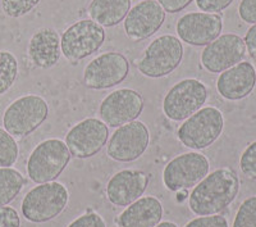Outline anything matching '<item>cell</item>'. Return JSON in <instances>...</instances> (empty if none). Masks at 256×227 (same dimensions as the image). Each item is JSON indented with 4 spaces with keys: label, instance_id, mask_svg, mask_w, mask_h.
<instances>
[{
    "label": "cell",
    "instance_id": "6da1fadb",
    "mask_svg": "<svg viewBox=\"0 0 256 227\" xmlns=\"http://www.w3.org/2000/svg\"><path fill=\"white\" fill-rule=\"evenodd\" d=\"M240 190L236 172L219 168L205 176L188 195L190 209L198 215H212L230 205Z\"/></svg>",
    "mask_w": 256,
    "mask_h": 227
},
{
    "label": "cell",
    "instance_id": "7a4b0ae2",
    "mask_svg": "<svg viewBox=\"0 0 256 227\" xmlns=\"http://www.w3.org/2000/svg\"><path fill=\"white\" fill-rule=\"evenodd\" d=\"M70 194L63 183H40L26 194L22 200V214L24 218L34 223H44L56 218L66 209Z\"/></svg>",
    "mask_w": 256,
    "mask_h": 227
},
{
    "label": "cell",
    "instance_id": "3957f363",
    "mask_svg": "<svg viewBox=\"0 0 256 227\" xmlns=\"http://www.w3.org/2000/svg\"><path fill=\"white\" fill-rule=\"evenodd\" d=\"M70 151L64 141L45 140L31 153L27 162L28 177L36 183L52 182L60 176L70 160Z\"/></svg>",
    "mask_w": 256,
    "mask_h": 227
},
{
    "label": "cell",
    "instance_id": "277c9868",
    "mask_svg": "<svg viewBox=\"0 0 256 227\" xmlns=\"http://www.w3.org/2000/svg\"><path fill=\"white\" fill-rule=\"evenodd\" d=\"M223 127V114L218 108H201L180 125L178 139L187 148L201 150L216 143Z\"/></svg>",
    "mask_w": 256,
    "mask_h": 227
},
{
    "label": "cell",
    "instance_id": "5b68a950",
    "mask_svg": "<svg viewBox=\"0 0 256 227\" xmlns=\"http://www.w3.org/2000/svg\"><path fill=\"white\" fill-rule=\"evenodd\" d=\"M48 114L49 107L44 98L38 95L20 96L4 112V130L12 136H28L45 122Z\"/></svg>",
    "mask_w": 256,
    "mask_h": 227
},
{
    "label": "cell",
    "instance_id": "8992f818",
    "mask_svg": "<svg viewBox=\"0 0 256 227\" xmlns=\"http://www.w3.org/2000/svg\"><path fill=\"white\" fill-rule=\"evenodd\" d=\"M184 59V45L173 35H163L150 43L137 68L144 76L159 79L176 70Z\"/></svg>",
    "mask_w": 256,
    "mask_h": 227
},
{
    "label": "cell",
    "instance_id": "52a82bcc",
    "mask_svg": "<svg viewBox=\"0 0 256 227\" xmlns=\"http://www.w3.org/2000/svg\"><path fill=\"white\" fill-rule=\"evenodd\" d=\"M104 40V27L92 20H81L63 32L60 38L62 54L70 62L82 61L98 52Z\"/></svg>",
    "mask_w": 256,
    "mask_h": 227
},
{
    "label": "cell",
    "instance_id": "ba28073f",
    "mask_svg": "<svg viewBox=\"0 0 256 227\" xmlns=\"http://www.w3.org/2000/svg\"><path fill=\"white\" fill-rule=\"evenodd\" d=\"M208 98L206 86L195 79L177 82L166 93L163 100V111L172 121H184L201 109Z\"/></svg>",
    "mask_w": 256,
    "mask_h": 227
},
{
    "label": "cell",
    "instance_id": "9c48e42d",
    "mask_svg": "<svg viewBox=\"0 0 256 227\" xmlns=\"http://www.w3.org/2000/svg\"><path fill=\"white\" fill-rule=\"evenodd\" d=\"M209 160L200 153H184L172 159L163 172V182L170 191L196 186L209 173Z\"/></svg>",
    "mask_w": 256,
    "mask_h": 227
},
{
    "label": "cell",
    "instance_id": "30bf717a",
    "mask_svg": "<svg viewBox=\"0 0 256 227\" xmlns=\"http://www.w3.org/2000/svg\"><path fill=\"white\" fill-rule=\"evenodd\" d=\"M150 143V134L145 123L141 121H132L120 126L109 139V157L116 162H134L145 153Z\"/></svg>",
    "mask_w": 256,
    "mask_h": 227
},
{
    "label": "cell",
    "instance_id": "8fae6325",
    "mask_svg": "<svg viewBox=\"0 0 256 227\" xmlns=\"http://www.w3.org/2000/svg\"><path fill=\"white\" fill-rule=\"evenodd\" d=\"M128 72L130 63L123 54L116 52L104 53L86 66L84 81L88 88L104 90L124 81Z\"/></svg>",
    "mask_w": 256,
    "mask_h": 227
},
{
    "label": "cell",
    "instance_id": "7c38bea8",
    "mask_svg": "<svg viewBox=\"0 0 256 227\" xmlns=\"http://www.w3.org/2000/svg\"><path fill=\"white\" fill-rule=\"evenodd\" d=\"M109 137L108 126L98 118H88L70 128L66 135V145L76 158H90L104 148Z\"/></svg>",
    "mask_w": 256,
    "mask_h": 227
},
{
    "label": "cell",
    "instance_id": "4fadbf2b",
    "mask_svg": "<svg viewBox=\"0 0 256 227\" xmlns=\"http://www.w3.org/2000/svg\"><path fill=\"white\" fill-rule=\"evenodd\" d=\"M144 109V99L140 93L131 89H120L109 94L102 102L99 114L102 122L109 127L120 126L136 121Z\"/></svg>",
    "mask_w": 256,
    "mask_h": 227
},
{
    "label": "cell",
    "instance_id": "5bb4252c",
    "mask_svg": "<svg viewBox=\"0 0 256 227\" xmlns=\"http://www.w3.org/2000/svg\"><path fill=\"white\" fill-rule=\"evenodd\" d=\"M246 54L244 39L234 34L218 36L201 53V63L206 71L220 73L242 62Z\"/></svg>",
    "mask_w": 256,
    "mask_h": 227
},
{
    "label": "cell",
    "instance_id": "9a60e30c",
    "mask_svg": "<svg viewBox=\"0 0 256 227\" xmlns=\"http://www.w3.org/2000/svg\"><path fill=\"white\" fill-rule=\"evenodd\" d=\"M176 30L184 43L194 47H202L220 36L223 21L216 13L194 12L182 16L178 20Z\"/></svg>",
    "mask_w": 256,
    "mask_h": 227
},
{
    "label": "cell",
    "instance_id": "2e32d148",
    "mask_svg": "<svg viewBox=\"0 0 256 227\" xmlns=\"http://www.w3.org/2000/svg\"><path fill=\"white\" fill-rule=\"evenodd\" d=\"M164 20L166 11L156 0H144L130 9L123 26L128 39L142 41L158 32Z\"/></svg>",
    "mask_w": 256,
    "mask_h": 227
},
{
    "label": "cell",
    "instance_id": "e0dca14e",
    "mask_svg": "<svg viewBox=\"0 0 256 227\" xmlns=\"http://www.w3.org/2000/svg\"><path fill=\"white\" fill-rule=\"evenodd\" d=\"M148 176L136 169H123L116 172L106 185V196L109 201L118 207H127L145 192Z\"/></svg>",
    "mask_w": 256,
    "mask_h": 227
},
{
    "label": "cell",
    "instance_id": "ac0fdd59",
    "mask_svg": "<svg viewBox=\"0 0 256 227\" xmlns=\"http://www.w3.org/2000/svg\"><path fill=\"white\" fill-rule=\"evenodd\" d=\"M256 85V71L248 62L238 64L224 71L216 81L218 93L227 100H241L250 95Z\"/></svg>",
    "mask_w": 256,
    "mask_h": 227
},
{
    "label": "cell",
    "instance_id": "d6986e66",
    "mask_svg": "<svg viewBox=\"0 0 256 227\" xmlns=\"http://www.w3.org/2000/svg\"><path fill=\"white\" fill-rule=\"evenodd\" d=\"M163 218V205L155 196L137 199L116 219L118 227H155Z\"/></svg>",
    "mask_w": 256,
    "mask_h": 227
},
{
    "label": "cell",
    "instance_id": "ffe728a7",
    "mask_svg": "<svg viewBox=\"0 0 256 227\" xmlns=\"http://www.w3.org/2000/svg\"><path fill=\"white\" fill-rule=\"evenodd\" d=\"M27 53L31 62L40 68H52L60 58V36L56 30L45 27L32 35Z\"/></svg>",
    "mask_w": 256,
    "mask_h": 227
},
{
    "label": "cell",
    "instance_id": "44dd1931",
    "mask_svg": "<svg viewBox=\"0 0 256 227\" xmlns=\"http://www.w3.org/2000/svg\"><path fill=\"white\" fill-rule=\"evenodd\" d=\"M131 8V0H92L88 16L100 26L113 27L122 22Z\"/></svg>",
    "mask_w": 256,
    "mask_h": 227
},
{
    "label": "cell",
    "instance_id": "7402d4cb",
    "mask_svg": "<svg viewBox=\"0 0 256 227\" xmlns=\"http://www.w3.org/2000/svg\"><path fill=\"white\" fill-rule=\"evenodd\" d=\"M24 183L26 180L20 171L12 167H0V207L14 200Z\"/></svg>",
    "mask_w": 256,
    "mask_h": 227
},
{
    "label": "cell",
    "instance_id": "603a6c76",
    "mask_svg": "<svg viewBox=\"0 0 256 227\" xmlns=\"http://www.w3.org/2000/svg\"><path fill=\"white\" fill-rule=\"evenodd\" d=\"M17 76V58L8 50H0V95L12 88Z\"/></svg>",
    "mask_w": 256,
    "mask_h": 227
},
{
    "label": "cell",
    "instance_id": "cb8c5ba5",
    "mask_svg": "<svg viewBox=\"0 0 256 227\" xmlns=\"http://www.w3.org/2000/svg\"><path fill=\"white\" fill-rule=\"evenodd\" d=\"M20 149L14 137L0 127V167H10L17 162Z\"/></svg>",
    "mask_w": 256,
    "mask_h": 227
},
{
    "label": "cell",
    "instance_id": "d4e9b609",
    "mask_svg": "<svg viewBox=\"0 0 256 227\" xmlns=\"http://www.w3.org/2000/svg\"><path fill=\"white\" fill-rule=\"evenodd\" d=\"M232 227H256V196L248 198L241 204Z\"/></svg>",
    "mask_w": 256,
    "mask_h": 227
},
{
    "label": "cell",
    "instance_id": "484cf974",
    "mask_svg": "<svg viewBox=\"0 0 256 227\" xmlns=\"http://www.w3.org/2000/svg\"><path fill=\"white\" fill-rule=\"evenodd\" d=\"M40 0H2V9L8 17L20 18L35 8Z\"/></svg>",
    "mask_w": 256,
    "mask_h": 227
},
{
    "label": "cell",
    "instance_id": "4316f807",
    "mask_svg": "<svg viewBox=\"0 0 256 227\" xmlns=\"http://www.w3.org/2000/svg\"><path fill=\"white\" fill-rule=\"evenodd\" d=\"M242 173L250 180H256V141L244 149L240 159Z\"/></svg>",
    "mask_w": 256,
    "mask_h": 227
},
{
    "label": "cell",
    "instance_id": "83f0119b",
    "mask_svg": "<svg viewBox=\"0 0 256 227\" xmlns=\"http://www.w3.org/2000/svg\"><path fill=\"white\" fill-rule=\"evenodd\" d=\"M184 227H228V222L223 215L219 214L201 215L190 221Z\"/></svg>",
    "mask_w": 256,
    "mask_h": 227
},
{
    "label": "cell",
    "instance_id": "f1b7e54d",
    "mask_svg": "<svg viewBox=\"0 0 256 227\" xmlns=\"http://www.w3.org/2000/svg\"><path fill=\"white\" fill-rule=\"evenodd\" d=\"M233 0H196V6L201 12L218 13L232 4Z\"/></svg>",
    "mask_w": 256,
    "mask_h": 227
},
{
    "label": "cell",
    "instance_id": "f546056e",
    "mask_svg": "<svg viewBox=\"0 0 256 227\" xmlns=\"http://www.w3.org/2000/svg\"><path fill=\"white\" fill-rule=\"evenodd\" d=\"M68 227H106L102 215L98 213L88 212L72 222Z\"/></svg>",
    "mask_w": 256,
    "mask_h": 227
},
{
    "label": "cell",
    "instance_id": "4dcf8cb0",
    "mask_svg": "<svg viewBox=\"0 0 256 227\" xmlns=\"http://www.w3.org/2000/svg\"><path fill=\"white\" fill-rule=\"evenodd\" d=\"M238 15L246 24H256V0H242L238 7Z\"/></svg>",
    "mask_w": 256,
    "mask_h": 227
},
{
    "label": "cell",
    "instance_id": "1f68e13d",
    "mask_svg": "<svg viewBox=\"0 0 256 227\" xmlns=\"http://www.w3.org/2000/svg\"><path fill=\"white\" fill-rule=\"evenodd\" d=\"M0 227H20L17 210L12 207H0Z\"/></svg>",
    "mask_w": 256,
    "mask_h": 227
},
{
    "label": "cell",
    "instance_id": "d6a6232c",
    "mask_svg": "<svg viewBox=\"0 0 256 227\" xmlns=\"http://www.w3.org/2000/svg\"><path fill=\"white\" fill-rule=\"evenodd\" d=\"M194 0H158L162 8L168 13H178L191 4Z\"/></svg>",
    "mask_w": 256,
    "mask_h": 227
},
{
    "label": "cell",
    "instance_id": "836d02e7",
    "mask_svg": "<svg viewBox=\"0 0 256 227\" xmlns=\"http://www.w3.org/2000/svg\"><path fill=\"white\" fill-rule=\"evenodd\" d=\"M244 41L250 57L256 61V24L252 25V26L248 29V31L246 32V36H244Z\"/></svg>",
    "mask_w": 256,
    "mask_h": 227
},
{
    "label": "cell",
    "instance_id": "e575fe53",
    "mask_svg": "<svg viewBox=\"0 0 256 227\" xmlns=\"http://www.w3.org/2000/svg\"><path fill=\"white\" fill-rule=\"evenodd\" d=\"M188 191H187V189H182V190H178L177 191V200L178 201H184V199L188 198Z\"/></svg>",
    "mask_w": 256,
    "mask_h": 227
},
{
    "label": "cell",
    "instance_id": "d590c367",
    "mask_svg": "<svg viewBox=\"0 0 256 227\" xmlns=\"http://www.w3.org/2000/svg\"><path fill=\"white\" fill-rule=\"evenodd\" d=\"M155 227H178V226L176 223H173V222H160V223L156 224Z\"/></svg>",
    "mask_w": 256,
    "mask_h": 227
}]
</instances>
